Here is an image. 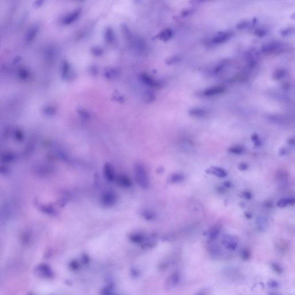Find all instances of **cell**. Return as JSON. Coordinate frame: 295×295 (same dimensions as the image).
I'll return each instance as SVG.
<instances>
[{"instance_id":"obj_7","label":"cell","mask_w":295,"mask_h":295,"mask_svg":"<svg viewBox=\"0 0 295 295\" xmlns=\"http://www.w3.org/2000/svg\"><path fill=\"white\" fill-rule=\"evenodd\" d=\"M213 172L216 173V175H217L218 176H224L225 175V172L223 170H222L221 169L217 168L213 169Z\"/></svg>"},{"instance_id":"obj_10","label":"cell","mask_w":295,"mask_h":295,"mask_svg":"<svg viewBox=\"0 0 295 295\" xmlns=\"http://www.w3.org/2000/svg\"><path fill=\"white\" fill-rule=\"evenodd\" d=\"M269 295H279L277 294H276V293H274V292H271V293H269Z\"/></svg>"},{"instance_id":"obj_5","label":"cell","mask_w":295,"mask_h":295,"mask_svg":"<svg viewBox=\"0 0 295 295\" xmlns=\"http://www.w3.org/2000/svg\"><path fill=\"white\" fill-rule=\"evenodd\" d=\"M271 266L273 270L277 273V274H281L282 273V269L281 266H279L278 264H276L275 263H272L271 264Z\"/></svg>"},{"instance_id":"obj_2","label":"cell","mask_w":295,"mask_h":295,"mask_svg":"<svg viewBox=\"0 0 295 295\" xmlns=\"http://www.w3.org/2000/svg\"><path fill=\"white\" fill-rule=\"evenodd\" d=\"M179 279L180 276L178 273H175L172 274L168 278V280L167 281V287H168V289L175 287L179 283Z\"/></svg>"},{"instance_id":"obj_6","label":"cell","mask_w":295,"mask_h":295,"mask_svg":"<svg viewBox=\"0 0 295 295\" xmlns=\"http://www.w3.org/2000/svg\"><path fill=\"white\" fill-rule=\"evenodd\" d=\"M241 257L244 260H247L250 257V254L247 250H244L241 253Z\"/></svg>"},{"instance_id":"obj_8","label":"cell","mask_w":295,"mask_h":295,"mask_svg":"<svg viewBox=\"0 0 295 295\" xmlns=\"http://www.w3.org/2000/svg\"><path fill=\"white\" fill-rule=\"evenodd\" d=\"M268 285H269V286L270 287H272V288H277L279 286V284L276 281H274V280L270 281L268 282Z\"/></svg>"},{"instance_id":"obj_1","label":"cell","mask_w":295,"mask_h":295,"mask_svg":"<svg viewBox=\"0 0 295 295\" xmlns=\"http://www.w3.org/2000/svg\"><path fill=\"white\" fill-rule=\"evenodd\" d=\"M221 243L225 248L231 251L235 250L238 246V243L236 240L231 236H225L222 240Z\"/></svg>"},{"instance_id":"obj_11","label":"cell","mask_w":295,"mask_h":295,"mask_svg":"<svg viewBox=\"0 0 295 295\" xmlns=\"http://www.w3.org/2000/svg\"><path fill=\"white\" fill-rule=\"evenodd\" d=\"M203 295V294H199V295Z\"/></svg>"},{"instance_id":"obj_4","label":"cell","mask_w":295,"mask_h":295,"mask_svg":"<svg viewBox=\"0 0 295 295\" xmlns=\"http://www.w3.org/2000/svg\"><path fill=\"white\" fill-rule=\"evenodd\" d=\"M229 37L230 34L229 33H222L215 37L214 39V42L215 43H221L227 40Z\"/></svg>"},{"instance_id":"obj_9","label":"cell","mask_w":295,"mask_h":295,"mask_svg":"<svg viewBox=\"0 0 295 295\" xmlns=\"http://www.w3.org/2000/svg\"><path fill=\"white\" fill-rule=\"evenodd\" d=\"M247 24V23H245V22L241 23L239 24V27L240 28H244L245 27H246Z\"/></svg>"},{"instance_id":"obj_3","label":"cell","mask_w":295,"mask_h":295,"mask_svg":"<svg viewBox=\"0 0 295 295\" xmlns=\"http://www.w3.org/2000/svg\"><path fill=\"white\" fill-rule=\"evenodd\" d=\"M224 89L221 87H217L212 88H210L207 90L206 92H205V95L207 96H211V95H215L217 93H220L221 92L224 91Z\"/></svg>"}]
</instances>
